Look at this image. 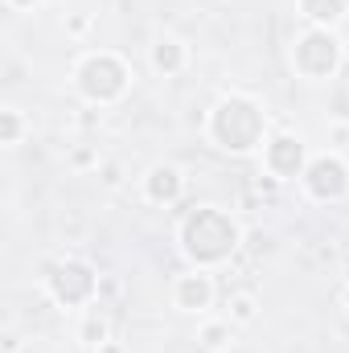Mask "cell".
<instances>
[{
  "label": "cell",
  "instance_id": "cell-5",
  "mask_svg": "<svg viewBox=\"0 0 349 353\" xmlns=\"http://www.w3.org/2000/svg\"><path fill=\"white\" fill-rule=\"evenodd\" d=\"M46 292H50L58 304L79 308V304H90V300H94L99 279H94V271H90L83 259H62V263L50 267V275H46Z\"/></svg>",
  "mask_w": 349,
  "mask_h": 353
},
{
  "label": "cell",
  "instance_id": "cell-16",
  "mask_svg": "<svg viewBox=\"0 0 349 353\" xmlns=\"http://www.w3.org/2000/svg\"><path fill=\"white\" fill-rule=\"evenodd\" d=\"M70 165H74V169H87V165H99V157H94L90 148H79V152L70 157Z\"/></svg>",
  "mask_w": 349,
  "mask_h": 353
},
{
  "label": "cell",
  "instance_id": "cell-11",
  "mask_svg": "<svg viewBox=\"0 0 349 353\" xmlns=\"http://www.w3.org/2000/svg\"><path fill=\"white\" fill-rule=\"evenodd\" d=\"M197 345L210 353H226L235 345V321L226 316V321H206L201 329H197Z\"/></svg>",
  "mask_w": 349,
  "mask_h": 353
},
{
  "label": "cell",
  "instance_id": "cell-20",
  "mask_svg": "<svg viewBox=\"0 0 349 353\" xmlns=\"http://www.w3.org/2000/svg\"><path fill=\"white\" fill-rule=\"evenodd\" d=\"M346 275H349V259H346Z\"/></svg>",
  "mask_w": 349,
  "mask_h": 353
},
{
  "label": "cell",
  "instance_id": "cell-10",
  "mask_svg": "<svg viewBox=\"0 0 349 353\" xmlns=\"http://www.w3.org/2000/svg\"><path fill=\"white\" fill-rule=\"evenodd\" d=\"M152 70L165 74V79H173V74L185 70V46H181L177 37H161V41L152 46Z\"/></svg>",
  "mask_w": 349,
  "mask_h": 353
},
{
  "label": "cell",
  "instance_id": "cell-7",
  "mask_svg": "<svg viewBox=\"0 0 349 353\" xmlns=\"http://www.w3.org/2000/svg\"><path fill=\"white\" fill-rule=\"evenodd\" d=\"M263 169L275 181H292V176H304V144L296 136H271L267 148H263Z\"/></svg>",
  "mask_w": 349,
  "mask_h": 353
},
{
  "label": "cell",
  "instance_id": "cell-1",
  "mask_svg": "<svg viewBox=\"0 0 349 353\" xmlns=\"http://www.w3.org/2000/svg\"><path fill=\"white\" fill-rule=\"evenodd\" d=\"M243 243V230L235 226V218L218 205H201L181 222V251L189 255V263L206 267L226 263Z\"/></svg>",
  "mask_w": 349,
  "mask_h": 353
},
{
  "label": "cell",
  "instance_id": "cell-9",
  "mask_svg": "<svg viewBox=\"0 0 349 353\" xmlns=\"http://www.w3.org/2000/svg\"><path fill=\"white\" fill-rule=\"evenodd\" d=\"M181 189H185V176L173 165H152L148 176H144V197L152 205H173L177 197H181Z\"/></svg>",
  "mask_w": 349,
  "mask_h": 353
},
{
  "label": "cell",
  "instance_id": "cell-3",
  "mask_svg": "<svg viewBox=\"0 0 349 353\" xmlns=\"http://www.w3.org/2000/svg\"><path fill=\"white\" fill-rule=\"evenodd\" d=\"M128 79H132V74H128L123 58L111 54V50H94V54H87V58L79 62V70H74V87H79V94H83L87 103H99V107L123 99V94H128Z\"/></svg>",
  "mask_w": 349,
  "mask_h": 353
},
{
  "label": "cell",
  "instance_id": "cell-15",
  "mask_svg": "<svg viewBox=\"0 0 349 353\" xmlns=\"http://www.w3.org/2000/svg\"><path fill=\"white\" fill-rule=\"evenodd\" d=\"M226 308H230V321H235V325H251V321H255V296H247V292H243V296H230Z\"/></svg>",
  "mask_w": 349,
  "mask_h": 353
},
{
  "label": "cell",
  "instance_id": "cell-18",
  "mask_svg": "<svg viewBox=\"0 0 349 353\" xmlns=\"http://www.w3.org/2000/svg\"><path fill=\"white\" fill-rule=\"evenodd\" d=\"M4 4H8V8H29L33 0H4Z\"/></svg>",
  "mask_w": 349,
  "mask_h": 353
},
{
  "label": "cell",
  "instance_id": "cell-4",
  "mask_svg": "<svg viewBox=\"0 0 349 353\" xmlns=\"http://www.w3.org/2000/svg\"><path fill=\"white\" fill-rule=\"evenodd\" d=\"M292 66H296V74H304L308 83H321V79L337 74V66H341V41H337L329 29L312 25L308 33L296 37V46H292Z\"/></svg>",
  "mask_w": 349,
  "mask_h": 353
},
{
  "label": "cell",
  "instance_id": "cell-14",
  "mask_svg": "<svg viewBox=\"0 0 349 353\" xmlns=\"http://www.w3.org/2000/svg\"><path fill=\"white\" fill-rule=\"evenodd\" d=\"M21 136H25V115H21L17 107H4V111H0V144L17 148Z\"/></svg>",
  "mask_w": 349,
  "mask_h": 353
},
{
  "label": "cell",
  "instance_id": "cell-17",
  "mask_svg": "<svg viewBox=\"0 0 349 353\" xmlns=\"http://www.w3.org/2000/svg\"><path fill=\"white\" fill-rule=\"evenodd\" d=\"M94 353H123V345H115V341H103Z\"/></svg>",
  "mask_w": 349,
  "mask_h": 353
},
{
  "label": "cell",
  "instance_id": "cell-8",
  "mask_svg": "<svg viewBox=\"0 0 349 353\" xmlns=\"http://www.w3.org/2000/svg\"><path fill=\"white\" fill-rule=\"evenodd\" d=\"M210 304H214V279L201 267L173 279V308H181V312H206Z\"/></svg>",
  "mask_w": 349,
  "mask_h": 353
},
{
  "label": "cell",
  "instance_id": "cell-2",
  "mask_svg": "<svg viewBox=\"0 0 349 353\" xmlns=\"http://www.w3.org/2000/svg\"><path fill=\"white\" fill-rule=\"evenodd\" d=\"M267 132V115L255 99L247 94H226L210 111V140L226 152H251Z\"/></svg>",
  "mask_w": 349,
  "mask_h": 353
},
{
  "label": "cell",
  "instance_id": "cell-19",
  "mask_svg": "<svg viewBox=\"0 0 349 353\" xmlns=\"http://www.w3.org/2000/svg\"><path fill=\"white\" fill-rule=\"evenodd\" d=\"M346 308H349V292H346Z\"/></svg>",
  "mask_w": 349,
  "mask_h": 353
},
{
  "label": "cell",
  "instance_id": "cell-13",
  "mask_svg": "<svg viewBox=\"0 0 349 353\" xmlns=\"http://www.w3.org/2000/svg\"><path fill=\"white\" fill-rule=\"evenodd\" d=\"M79 341L90 345V350H99L103 341H111V325H107V316H103L99 308H87V316H83V325H79Z\"/></svg>",
  "mask_w": 349,
  "mask_h": 353
},
{
  "label": "cell",
  "instance_id": "cell-6",
  "mask_svg": "<svg viewBox=\"0 0 349 353\" xmlns=\"http://www.w3.org/2000/svg\"><path fill=\"white\" fill-rule=\"evenodd\" d=\"M304 189L312 201H341L349 193V165L337 152H321L304 169Z\"/></svg>",
  "mask_w": 349,
  "mask_h": 353
},
{
  "label": "cell",
  "instance_id": "cell-12",
  "mask_svg": "<svg viewBox=\"0 0 349 353\" xmlns=\"http://www.w3.org/2000/svg\"><path fill=\"white\" fill-rule=\"evenodd\" d=\"M300 4V12L312 21V25H321V29H329L333 21H341L349 12V0H296Z\"/></svg>",
  "mask_w": 349,
  "mask_h": 353
}]
</instances>
